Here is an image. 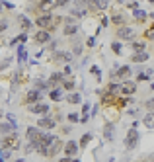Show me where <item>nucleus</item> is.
<instances>
[{
  "label": "nucleus",
  "mask_w": 154,
  "mask_h": 162,
  "mask_svg": "<svg viewBox=\"0 0 154 162\" xmlns=\"http://www.w3.org/2000/svg\"><path fill=\"white\" fill-rule=\"evenodd\" d=\"M119 88H121V84H113V82H111V84H107V92H109V94L119 92Z\"/></svg>",
  "instance_id": "obj_34"
},
{
  "label": "nucleus",
  "mask_w": 154,
  "mask_h": 162,
  "mask_svg": "<svg viewBox=\"0 0 154 162\" xmlns=\"http://www.w3.org/2000/svg\"><path fill=\"white\" fill-rule=\"evenodd\" d=\"M133 18H135L137 22L143 24V22H146V20H148V14L144 10H140V8H137V10H133Z\"/></svg>",
  "instance_id": "obj_20"
},
{
  "label": "nucleus",
  "mask_w": 154,
  "mask_h": 162,
  "mask_svg": "<svg viewBox=\"0 0 154 162\" xmlns=\"http://www.w3.org/2000/svg\"><path fill=\"white\" fill-rule=\"evenodd\" d=\"M109 162H111V160H109Z\"/></svg>",
  "instance_id": "obj_59"
},
{
  "label": "nucleus",
  "mask_w": 154,
  "mask_h": 162,
  "mask_svg": "<svg viewBox=\"0 0 154 162\" xmlns=\"http://www.w3.org/2000/svg\"><path fill=\"white\" fill-rule=\"evenodd\" d=\"M144 47H146V45H144V41H131V49H133L135 53L144 51Z\"/></svg>",
  "instance_id": "obj_27"
},
{
  "label": "nucleus",
  "mask_w": 154,
  "mask_h": 162,
  "mask_svg": "<svg viewBox=\"0 0 154 162\" xmlns=\"http://www.w3.org/2000/svg\"><path fill=\"white\" fill-rule=\"evenodd\" d=\"M62 88H64L66 92H74V88H76V80H74V78H64Z\"/></svg>",
  "instance_id": "obj_23"
},
{
  "label": "nucleus",
  "mask_w": 154,
  "mask_h": 162,
  "mask_svg": "<svg viewBox=\"0 0 154 162\" xmlns=\"http://www.w3.org/2000/svg\"><path fill=\"white\" fill-rule=\"evenodd\" d=\"M148 18H152V20H154V12H150V14H148Z\"/></svg>",
  "instance_id": "obj_54"
},
{
  "label": "nucleus",
  "mask_w": 154,
  "mask_h": 162,
  "mask_svg": "<svg viewBox=\"0 0 154 162\" xmlns=\"http://www.w3.org/2000/svg\"><path fill=\"white\" fill-rule=\"evenodd\" d=\"M53 119H55V123H59L61 119H62V115H61V113H55V117H53Z\"/></svg>",
  "instance_id": "obj_50"
},
{
  "label": "nucleus",
  "mask_w": 154,
  "mask_h": 162,
  "mask_svg": "<svg viewBox=\"0 0 154 162\" xmlns=\"http://www.w3.org/2000/svg\"><path fill=\"white\" fill-rule=\"evenodd\" d=\"M35 90H39V92H41V90H51V88H49L47 80H41V78H39V80H35Z\"/></svg>",
  "instance_id": "obj_30"
},
{
  "label": "nucleus",
  "mask_w": 154,
  "mask_h": 162,
  "mask_svg": "<svg viewBox=\"0 0 154 162\" xmlns=\"http://www.w3.org/2000/svg\"><path fill=\"white\" fill-rule=\"evenodd\" d=\"M111 51H113L115 55H121L123 53V45L119 43V41H113V43H111Z\"/></svg>",
  "instance_id": "obj_32"
},
{
  "label": "nucleus",
  "mask_w": 154,
  "mask_h": 162,
  "mask_svg": "<svg viewBox=\"0 0 154 162\" xmlns=\"http://www.w3.org/2000/svg\"><path fill=\"white\" fill-rule=\"evenodd\" d=\"M62 141H61V137H57V135H51V139H49V145H47V158H53V156H57L59 152L62 151Z\"/></svg>",
  "instance_id": "obj_2"
},
{
  "label": "nucleus",
  "mask_w": 154,
  "mask_h": 162,
  "mask_svg": "<svg viewBox=\"0 0 154 162\" xmlns=\"http://www.w3.org/2000/svg\"><path fill=\"white\" fill-rule=\"evenodd\" d=\"M144 37L150 39V41H154V24H152V27H148V30L144 31Z\"/></svg>",
  "instance_id": "obj_36"
},
{
  "label": "nucleus",
  "mask_w": 154,
  "mask_h": 162,
  "mask_svg": "<svg viewBox=\"0 0 154 162\" xmlns=\"http://www.w3.org/2000/svg\"><path fill=\"white\" fill-rule=\"evenodd\" d=\"M78 143L76 141H68V143L62 147V151H64V156H68V158H72V156H76L78 154Z\"/></svg>",
  "instance_id": "obj_12"
},
{
  "label": "nucleus",
  "mask_w": 154,
  "mask_h": 162,
  "mask_svg": "<svg viewBox=\"0 0 154 162\" xmlns=\"http://www.w3.org/2000/svg\"><path fill=\"white\" fill-rule=\"evenodd\" d=\"M49 100H53V102H61V100H62V90L61 88L49 90Z\"/></svg>",
  "instance_id": "obj_22"
},
{
  "label": "nucleus",
  "mask_w": 154,
  "mask_h": 162,
  "mask_svg": "<svg viewBox=\"0 0 154 162\" xmlns=\"http://www.w3.org/2000/svg\"><path fill=\"white\" fill-rule=\"evenodd\" d=\"M62 133H64V135H68V133H70V127H68V125L62 127Z\"/></svg>",
  "instance_id": "obj_51"
},
{
  "label": "nucleus",
  "mask_w": 154,
  "mask_h": 162,
  "mask_svg": "<svg viewBox=\"0 0 154 162\" xmlns=\"http://www.w3.org/2000/svg\"><path fill=\"white\" fill-rule=\"evenodd\" d=\"M26 137H27V143H33L37 145L41 141V137H43V131H39V127H27L26 129Z\"/></svg>",
  "instance_id": "obj_6"
},
{
  "label": "nucleus",
  "mask_w": 154,
  "mask_h": 162,
  "mask_svg": "<svg viewBox=\"0 0 154 162\" xmlns=\"http://www.w3.org/2000/svg\"><path fill=\"white\" fill-rule=\"evenodd\" d=\"M70 0H55V8H62V6H66Z\"/></svg>",
  "instance_id": "obj_41"
},
{
  "label": "nucleus",
  "mask_w": 154,
  "mask_h": 162,
  "mask_svg": "<svg viewBox=\"0 0 154 162\" xmlns=\"http://www.w3.org/2000/svg\"><path fill=\"white\" fill-rule=\"evenodd\" d=\"M18 39H20V43H26V41H27V33L24 31L22 35H18Z\"/></svg>",
  "instance_id": "obj_46"
},
{
  "label": "nucleus",
  "mask_w": 154,
  "mask_h": 162,
  "mask_svg": "<svg viewBox=\"0 0 154 162\" xmlns=\"http://www.w3.org/2000/svg\"><path fill=\"white\" fill-rule=\"evenodd\" d=\"M129 102H131V100H129L127 96H123V98H119V107H125V106H127V103Z\"/></svg>",
  "instance_id": "obj_42"
},
{
  "label": "nucleus",
  "mask_w": 154,
  "mask_h": 162,
  "mask_svg": "<svg viewBox=\"0 0 154 162\" xmlns=\"http://www.w3.org/2000/svg\"><path fill=\"white\" fill-rule=\"evenodd\" d=\"M94 45H96V37H90L88 39V47H94Z\"/></svg>",
  "instance_id": "obj_48"
},
{
  "label": "nucleus",
  "mask_w": 154,
  "mask_h": 162,
  "mask_svg": "<svg viewBox=\"0 0 154 162\" xmlns=\"http://www.w3.org/2000/svg\"><path fill=\"white\" fill-rule=\"evenodd\" d=\"M150 88H152V90H154V82H152V84H150Z\"/></svg>",
  "instance_id": "obj_57"
},
{
  "label": "nucleus",
  "mask_w": 154,
  "mask_h": 162,
  "mask_svg": "<svg viewBox=\"0 0 154 162\" xmlns=\"http://www.w3.org/2000/svg\"><path fill=\"white\" fill-rule=\"evenodd\" d=\"M53 61L55 63H70L72 61V55L70 53H64V51H55V55H53Z\"/></svg>",
  "instance_id": "obj_15"
},
{
  "label": "nucleus",
  "mask_w": 154,
  "mask_h": 162,
  "mask_svg": "<svg viewBox=\"0 0 154 162\" xmlns=\"http://www.w3.org/2000/svg\"><path fill=\"white\" fill-rule=\"evenodd\" d=\"M90 72L96 74V76H98V80L102 78V72H99V68H98V66H92V68H90Z\"/></svg>",
  "instance_id": "obj_44"
},
{
  "label": "nucleus",
  "mask_w": 154,
  "mask_h": 162,
  "mask_svg": "<svg viewBox=\"0 0 154 162\" xmlns=\"http://www.w3.org/2000/svg\"><path fill=\"white\" fill-rule=\"evenodd\" d=\"M18 22H20V26H22V30L24 31H27V30H30V27H31V20L30 18H27V16H20V18H18Z\"/></svg>",
  "instance_id": "obj_25"
},
{
  "label": "nucleus",
  "mask_w": 154,
  "mask_h": 162,
  "mask_svg": "<svg viewBox=\"0 0 154 162\" xmlns=\"http://www.w3.org/2000/svg\"><path fill=\"white\" fill-rule=\"evenodd\" d=\"M6 30H8V22H6V20H2V22H0V33H4Z\"/></svg>",
  "instance_id": "obj_45"
},
{
  "label": "nucleus",
  "mask_w": 154,
  "mask_h": 162,
  "mask_svg": "<svg viewBox=\"0 0 154 162\" xmlns=\"http://www.w3.org/2000/svg\"><path fill=\"white\" fill-rule=\"evenodd\" d=\"M26 59H27V51H26V47H24V45H18V61H20V63H24Z\"/></svg>",
  "instance_id": "obj_29"
},
{
  "label": "nucleus",
  "mask_w": 154,
  "mask_h": 162,
  "mask_svg": "<svg viewBox=\"0 0 154 162\" xmlns=\"http://www.w3.org/2000/svg\"><path fill=\"white\" fill-rule=\"evenodd\" d=\"M144 107H146L148 111H154V100H146V102H144Z\"/></svg>",
  "instance_id": "obj_39"
},
{
  "label": "nucleus",
  "mask_w": 154,
  "mask_h": 162,
  "mask_svg": "<svg viewBox=\"0 0 154 162\" xmlns=\"http://www.w3.org/2000/svg\"><path fill=\"white\" fill-rule=\"evenodd\" d=\"M139 139H140V135H139V131H137V127L129 129L127 135H125V148H127V151H133V148L139 145Z\"/></svg>",
  "instance_id": "obj_4"
},
{
  "label": "nucleus",
  "mask_w": 154,
  "mask_h": 162,
  "mask_svg": "<svg viewBox=\"0 0 154 162\" xmlns=\"http://www.w3.org/2000/svg\"><path fill=\"white\" fill-rule=\"evenodd\" d=\"M90 141H92V135H90V133H86V135H82V139H80V143H78V147H80V148L88 147Z\"/></svg>",
  "instance_id": "obj_31"
},
{
  "label": "nucleus",
  "mask_w": 154,
  "mask_h": 162,
  "mask_svg": "<svg viewBox=\"0 0 154 162\" xmlns=\"http://www.w3.org/2000/svg\"><path fill=\"white\" fill-rule=\"evenodd\" d=\"M113 102H115V96H113V94H109V92L105 90V92L102 94V106H111Z\"/></svg>",
  "instance_id": "obj_24"
},
{
  "label": "nucleus",
  "mask_w": 154,
  "mask_h": 162,
  "mask_svg": "<svg viewBox=\"0 0 154 162\" xmlns=\"http://www.w3.org/2000/svg\"><path fill=\"white\" fill-rule=\"evenodd\" d=\"M119 90H121L123 96L131 98L133 94L137 92V82H135V80H129V78H127V80H123V82H121V88H119Z\"/></svg>",
  "instance_id": "obj_7"
},
{
  "label": "nucleus",
  "mask_w": 154,
  "mask_h": 162,
  "mask_svg": "<svg viewBox=\"0 0 154 162\" xmlns=\"http://www.w3.org/2000/svg\"><path fill=\"white\" fill-rule=\"evenodd\" d=\"M148 78H150V76H148L146 72H139V74H137V82H144V80H148Z\"/></svg>",
  "instance_id": "obj_37"
},
{
  "label": "nucleus",
  "mask_w": 154,
  "mask_h": 162,
  "mask_svg": "<svg viewBox=\"0 0 154 162\" xmlns=\"http://www.w3.org/2000/svg\"><path fill=\"white\" fill-rule=\"evenodd\" d=\"M80 53H82V45L80 43H78V45H74V49H72V55H80Z\"/></svg>",
  "instance_id": "obj_43"
},
{
  "label": "nucleus",
  "mask_w": 154,
  "mask_h": 162,
  "mask_svg": "<svg viewBox=\"0 0 154 162\" xmlns=\"http://www.w3.org/2000/svg\"><path fill=\"white\" fill-rule=\"evenodd\" d=\"M109 24V18H102V27H105Z\"/></svg>",
  "instance_id": "obj_49"
},
{
  "label": "nucleus",
  "mask_w": 154,
  "mask_h": 162,
  "mask_svg": "<svg viewBox=\"0 0 154 162\" xmlns=\"http://www.w3.org/2000/svg\"><path fill=\"white\" fill-rule=\"evenodd\" d=\"M66 119H68L70 123H78V121H80V117H78V113H76V111H72V113H68V115H66Z\"/></svg>",
  "instance_id": "obj_35"
},
{
  "label": "nucleus",
  "mask_w": 154,
  "mask_h": 162,
  "mask_svg": "<svg viewBox=\"0 0 154 162\" xmlns=\"http://www.w3.org/2000/svg\"><path fill=\"white\" fill-rule=\"evenodd\" d=\"M115 2H117V4H125V0H115Z\"/></svg>",
  "instance_id": "obj_53"
},
{
  "label": "nucleus",
  "mask_w": 154,
  "mask_h": 162,
  "mask_svg": "<svg viewBox=\"0 0 154 162\" xmlns=\"http://www.w3.org/2000/svg\"><path fill=\"white\" fill-rule=\"evenodd\" d=\"M0 148H6V151H18L20 148V139L16 133L12 135H6L2 141H0Z\"/></svg>",
  "instance_id": "obj_3"
},
{
  "label": "nucleus",
  "mask_w": 154,
  "mask_h": 162,
  "mask_svg": "<svg viewBox=\"0 0 154 162\" xmlns=\"http://www.w3.org/2000/svg\"><path fill=\"white\" fill-rule=\"evenodd\" d=\"M27 107H30V111L33 115H47L49 113V103H43V102H37V103L27 106Z\"/></svg>",
  "instance_id": "obj_11"
},
{
  "label": "nucleus",
  "mask_w": 154,
  "mask_h": 162,
  "mask_svg": "<svg viewBox=\"0 0 154 162\" xmlns=\"http://www.w3.org/2000/svg\"><path fill=\"white\" fill-rule=\"evenodd\" d=\"M62 33H64L66 37H72V35H76V33H78V22L72 18V16L64 20V27H62Z\"/></svg>",
  "instance_id": "obj_5"
},
{
  "label": "nucleus",
  "mask_w": 154,
  "mask_h": 162,
  "mask_svg": "<svg viewBox=\"0 0 154 162\" xmlns=\"http://www.w3.org/2000/svg\"><path fill=\"white\" fill-rule=\"evenodd\" d=\"M59 22H61V18H57V16H53V14H39L35 18V26L39 27V30H47V31H53L57 26H59Z\"/></svg>",
  "instance_id": "obj_1"
},
{
  "label": "nucleus",
  "mask_w": 154,
  "mask_h": 162,
  "mask_svg": "<svg viewBox=\"0 0 154 162\" xmlns=\"http://www.w3.org/2000/svg\"><path fill=\"white\" fill-rule=\"evenodd\" d=\"M62 74H64V78H70V76H72V70H70V66H68V65H66L64 68H62Z\"/></svg>",
  "instance_id": "obj_40"
},
{
  "label": "nucleus",
  "mask_w": 154,
  "mask_h": 162,
  "mask_svg": "<svg viewBox=\"0 0 154 162\" xmlns=\"http://www.w3.org/2000/svg\"><path fill=\"white\" fill-rule=\"evenodd\" d=\"M115 76H119L121 80H127L129 76H131V66L129 65H123V66H117V70H115Z\"/></svg>",
  "instance_id": "obj_16"
},
{
  "label": "nucleus",
  "mask_w": 154,
  "mask_h": 162,
  "mask_svg": "<svg viewBox=\"0 0 154 162\" xmlns=\"http://www.w3.org/2000/svg\"><path fill=\"white\" fill-rule=\"evenodd\" d=\"M96 6H98V10H107V8H109V2H107V0H96Z\"/></svg>",
  "instance_id": "obj_33"
},
{
  "label": "nucleus",
  "mask_w": 154,
  "mask_h": 162,
  "mask_svg": "<svg viewBox=\"0 0 154 162\" xmlns=\"http://www.w3.org/2000/svg\"><path fill=\"white\" fill-rule=\"evenodd\" d=\"M143 125L146 127V129H154V111H148L143 117Z\"/></svg>",
  "instance_id": "obj_21"
},
{
  "label": "nucleus",
  "mask_w": 154,
  "mask_h": 162,
  "mask_svg": "<svg viewBox=\"0 0 154 162\" xmlns=\"http://www.w3.org/2000/svg\"><path fill=\"white\" fill-rule=\"evenodd\" d=\"M70 162H80V158H72V160H70Z\"/></svg>",
  "instance_id": "obj_55"
},
{
  "label": "nucleus",
  "mask_w": 154,
  "mask_h": 162,
  "mask_svg": "<svg viewBox=\"0 0 154 162\" xmlns=\"http://www.w3.org/2000/svg\"><path fill=\"white\" fill-rule=\"evenodd\" d=\"M66 102L72 103V106H74V103H80V102H82V96H80L78 92H70L68 96H66Z\"/></svg>",
  "instance_id": "obj_26"
},
{
  "label": "nucleus",
  "mask_w": 154,
  "mask_h": 162,
  "mask_svg": "<svg viewBox=\"0 0 154 162\" xmlns=\"http://www.w3.org/2000/svg\"><path fill=\"white\" fill-rule=\"evenodd\" d=\"M117 37L123 41H133L135 39V30L129 26H121V27H117Z\"/></svg>",
  "instance_id": "obj_9"
},
{
  "label": "nucleus",
  "mask_w": 154,
  "mask_h": 162,
  "mask_svg": "<svg viewBox=\"0 0 154 162\" xmlns=\"http://www.w3.org/2000/svg\"><path fill=\"white\" fill-rule=\"evenodd\" d=\"M148 2H150V4H154V0H148Z\"/></svg>",
  "instance_id": "obj_58"
},
{
  "label": "nucleus",
  "mask_w": 154,
  "mask_h": 162,
  "mask_svg": "<svg viewBox=\"0 0 154 162\" xmlns=\"http://www.w3.org/2000/svg\"><path fill=\"white\" fill-rule=\"evenodd\" d=\"M115 135V125L113 123H105V127H103V137H105V141H111Z\"/></svg>",
  "instance_id": "obj_19"
},
{
  "label": "nucleus",
  "mask_w": 154,
  "mask_h": 162,
  "mask_svg": "<svg viewBox=\"0 0 154 162\" xmlns=\"http://www.w3.org/2000/svg\"><path fill=\"white\" fill-rule=\"evenodd\" d=\"M90 110H92V107L88 106V103H84V106H82V117H88V113H90Z\"/></svg>",
  "instance_id": "obj_38"
},
{
  "label": "nucleus",
  "mask_w": 154,
  "mask_h": 162,
  "mask_svg": "<svg viewBox=\"0 0 154 162\" xmlns=\"http://www.w3.org/2000/svg\"><path fill=\"white\" fill-rule=\"evenodd\" d=\"M148 59H150V55H148L146 51H140V53H133V57H131V61H133V63H146Z\"/></svg>",
  "instance_id": "obj_17"
},
{
  "label": "nucleus",
  "mask_w": 154,
  "mask_h": 162,
  "mask_svg": "<svg viewBox=\"0 0 154 162\" xmlns=\"http://www.w3.org/2000/svg\"><path fill=\"white\" fill-rule=\"evenodd\" d=\"M12 131H16V123H0V135H12Z\"/></svg>",
  "instance_id": "obj_18"
},
{
  "label": "nucleus",
  "mask_w": 154,
  "mask_h": 162,
  "mask_svg": "<svg viewBox=\"0 0 154 162\" xmlns=\"http://www.w3.org/2000/svg\"><path fill=\"white\" fill-rule=\"evenodd\" d=\"M111 22H113L115 26H119V27L125 26V18H123V14H119V12H117V14H113V16H111Z\"/></svg>",
  "instance_id": "obj_28"
},
{
  "label": "nucleus",
  "mask_w": 154,
  "mask_h": 162,
  "mask_svg": "<svg viewBox=\"0 0 154 162\" xmlns=\"http://www.w3.org/2000/svg\"><path fill=\"white\" fill-rule=\"evenodd\" d=\"M4 12V4H2V0H0V14Z\"/></svg>",
  "instance_id": "obj_52"
},
{
  "label": "nucleus",
  "mask_w": 154,
  "mask_h": 162,
  "mask_svg": "<svg viewBox=\"0 0 154 162\" xmlns=\"http://www.w3.org/2000/svg\"><path fill=\"white\" fill-rule=\"evenodd\" d=\"M51 31H47V30H37V33L33 35V41H35L37 45H47V43H51Z\"/></svg>",
  "instance_id": "obj_8"
},
{
  "label": "nucleus",
  "mask_w": 154,
  "mask_h": 162,
  "mask_svg": "<svg viewBox=\"0 0 154 162\" xmlns=\"http://www.w3.org/2000/svg\"><path fill=\"white\" fill-rule=\"evenodd\" d=\"M127 8H131V10H137V8H139V2H131Z\"/></svg>",
  "instance_id": "obj_47"
},
{
  "label": "nucleus",
  "mask_w": 154,
  "mask_h": 162,
  "mask_svg": "<svg viewBox=\"0 0 154 162\" xmlns=\"http://www.w3.org/2000/svg\"><path fill=\"white\" fill-rule=\"evenodd\" d=\"M57 123H55V119L53 117H39V121H37V127H39V129H45V131H49V129H53V127H55Z\"/></svg>",
  "instance_id": "obj_13"
},
{
  "label": "nucleus",
  "mask_w": 154,
  "mask_h": 162,
  "mask_svg": "<svg viewBox=\"0 0 154 162\" xmlns=\"http://www.w3.org/2000/svg\"><path fill=\"white\" fill-rule=\"evenodd\" d=\"M41 98H43V96H41V92L33 88V90H30V92L24 96V103H26V106H33V103H37Z\"/></svg>",
  "instance_id": "obj_10"
},
{
  "label": "nucleus",
  "mask_w": 154,
  "mask_h": 162,
  "mask_svg": "<svg viewBox=\"0 0 154 162\" xmlns=\"http://www.w3.org/2000/svg\"><path fill=\"white\" fill-rule=\"evenodd\" d=\"M2 117H4V111H2V110H0V119H2Z\"/></svg>",
  "instance_id": "obj_56"
},
{
  "label": "nucleus",
  "mask_w": 154,
  "mask_h": 162,
  "mask_svg": "<svg viewBox=\"0 0 154 162\" xmlns=\"http://www.w3.org/2000/svg\"><path fill=\"white\" fill-rule=\"evenodd\" d=\"M53 8H55V0H39L37 10H39L41 14H51Z\"/></svg>",
  "instance_id": "obj_14"
}]
</instances>
